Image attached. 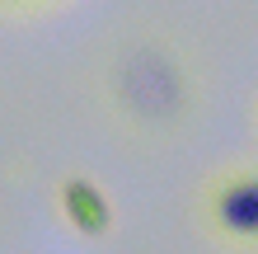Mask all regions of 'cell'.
<instances>
[{"instance_id": "6da1fadb", "label": "cell", "mask_w": 258, "mask_h": 254, "mask_svg": "<svg viewBox=\"0 0 258 254\" xmlns=\"http://www.w3.org/2000/svg\"><path fill=\"white\" fill-rule=\"evenodd\" d=\"M211 212H216L225 235H235V240H258V174L225 179L216 202H211Z\"/></svg>"}, {"instance_id": "7a4b0ae2", "label": "cell", "mask_w": 258, "mask_h": 254, "mask_svg": "<svg viewBox=\"0 0 258 254\" xmlns=\"http://www.w3.org/2000/svg\"><path fill=\"white\" fill-rule=\"evenodd\" d=\"M61 207L75 221V231H85V235L108 231V198H103L89 179H71V184L61 188Z\"/></svg>"}]
</instances>
